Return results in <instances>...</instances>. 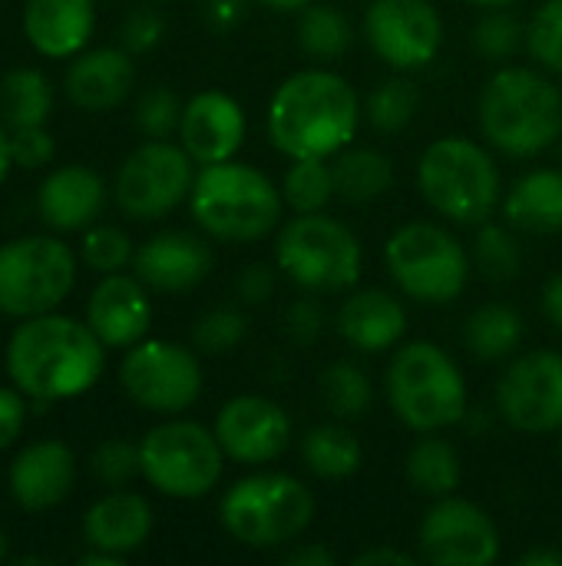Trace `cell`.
Here are the masks:
<instances>
[{"label": "cell", "instance_id": "obj_1", "mask_svg": "<svg viewBox=\"0 0 562 566\" xmlns=\"http://www.w3.org/2000/svg\"><path fill=\"white\" fill-rule=\"evenodd\" d=\"M7 378L40 405L86 395L106 368V345L96 332L70 315L46 312L20 318L3 352Z\"/></svg>", "mask_w": 562, "mask_h": 566}, {"label": "cell", "instance_id": "obj_2", "mask_svg": "<svg viewBox=\"0 0 562 566\" xmlns=\"http://www.w3.org/2000/svg\"><path fill=\"white\" fill-rule=\"evenodd\" d=\"M364 103L348 76L321 66L285 76L268 99V139L288 159H331L358 133Z\"/></svg>", "mask_w": 562, "mask_h": 566}, {"label": "cell", "instance_id": "obj_3", "mask_svg": "<svg viewBox=\"0 0 562 566\" xmlns=\"http://www.w3.org/2000/svg\"><path fill=\"white\" fill-rule=\"evenodd\" d=\"M477 119L484 139L513 156L547 153L562 136V90L533 66H500L480 90Z\"/></svg>", "mask_w": 562, "mask_h": 566}, {"label": "cell", "instance_id": "obj_4", "mask_svg": "<svg viewBox=\"0 0 562 566\" xmlns=\"http://www.w3.org/2000/svg\"><path fill=\"white\" fill-rule=\"evenodd\" d=\"M192 222L219 242H258L282 222L285 199L262 169L248 163H212L195 172L189 192Z\"/></svg>", "mask_w": 562, "mask_h": 566}, {"label": "cell", "instance_id": "obj_5", "mask_svg": "<svg viewBox=\"0 0 562 566\" xmlns=\"http://www.w3.org/2000/svg\"><path fill=\"white\" fill-rule=\"evenodd\" d=\"M384 395L394 418L417 431L437 434L470 415V395L460 365L434 342H407L394 348L384 371Z\"/></svg>", "mask_w": 562, "mask_h": 566}, {"label": "cell", "instance_id": "obj_6", "mask_svg": "<svg viewBox=\"0 0 562 566\" xmlns=\"http://www.w3.org/2000/svg\"><path fill=\"white\" fill-rule=\"evenodd\" d=\"M417 189L447 222L480 226L503 202V176L487 146L470 136H441L417 159Z\"/></svg>", "mask_w": 562, "mask_h": 566}, {"label": "cell", "instance_id": "obj_7", "mask_svg": "<svg viewBox=\"0 0 562 566\" xmlns=\"http://www.w3.org/2000/svg\"><path fill=\"white\" fill-rule=\"evenodd\" d=\"M219 521L235 544L248 551H278L311 527L315 494L295 474L255 471L222 494Z\"/></svg>", "mask_w": 562, "mask_h": 566}, {"label": "cell", "instance_id": "obj_8", "mask_svg": "<svg viewBox=\"0 0 562 566\" xmlns=\"http://www.w3.org/2000/svg\"><path fill=\"white\" fill-rule=\"evenodd\" d=\"M278 272L311 295H335L358 285L364 249L351 226L328 212H305L275 235Z\"/></svg>", "mask_w": 562, "mask_h": 566}, {"label": "cell", "instance_id": "obj_9", "mask_svg": "<svg viewBox=\"0 0 562 566\" xmlns=\"http://www.w3.org/2000/svg\"><path fill=\"white\" fill-rule=\"evenodd\" d=\"M384 265L391 282L421 305L454 302L470 279V252L464 242L437 222H404L384 242Z\"/></svg>", "mask_w": 562, "mask_h": 566}, {"label": "cell", "instance_id": "obj_10", "mask_svg": "<svg viewBox=\"0 0 562 566\" xmlns=\"http://www.w3.org/2000/svg\"><path fill=\"white\" fill-rule=\"evenodd\" d=\"M142 481L172 501H199L212 494L225 471V451L212 428L169 418L139 441Z\"/></svg>", "mask_w": 562, "mask_h": 566}, {"label": "cell", "instance_id": "obj_11", "mask_svg": "<svg viewBox=\"0 0 562 566\" xmlns=\"http://www.w3.org/2000/svg\"><path fill=\"white\" fill-rule=\"evenodd\" d=\"M76 285V255L56 235H20L0 245V312L33 318L56 312Z\"/></svg>", "mask_w": 562, "mask_h": 566}, {"label": "cell", "instance_id": "obj_12", "mask_svg": "<svg viewBox=\"0 0 562 566\" xmlns=\"http://www.w3.org/2000/svg\"><path fill=\"white\" fill-rule=\"evenodd\" d=\"M195 172V159L182 149V143L146 139L119 163L113 199L129 219L156 222L189 199Z\"/></svg>", "mask_w": 562, "mask_h": 566}, {"label": "cell", "instance_id": "obj_13", "mask_svg": "<svg viewBox=\"0 0 562 566\" xmlns=\"http://www.w3.org/2000/svg\"><path fill=\"white\" fill-rule=\"evenodd\" d=\"M119 385L126 398L142 411L176 418L199 401L202 365L199 355L185 345L166 338H142L126 348V358L119 365Z\"/></svg>", "mask_w": 562, "mask_h": 566}, {"label": "cell", "instance_id": "obj_14", "mask_svg": "<svg viewBox=\"0 0 562 566\" xmlns=\"http://www.w3.org/2000/svg\"><path fill=\"white\" fill-rule=\"evenodd\" d=\"M361 33L374 56L394 73L431 66L444 46V20L431 0H371Z\"/></svg>", "mask_w": 562, "mask_h": 566}, {"label": "cell", "instance_id": "obj_15", "mask_svg": "<svg viewBox=\"0 0 562 566\" xmlns=\"http://www.w3.org/2000/svg\"><path fill=\"white\" fill-rule=\"evenodd\" d=\"M500 418L520 434L562 431V355L537 348L510 358L494 391Z\"/></svg>", "mask_w": 562, "mask_h": 566}, {"label": "cell", "instance_id": "obj_16", "mask_svg": "<svg viewBox=\"0 0 562 566\" xmlns=\"http://www.w3.org/2000/svg\"><path fill=\"white\" fill-rule=\"evenodd\" d=\"M417 554L437 566H490L500 560V531L480 504L450 494L424 514Z\"/></svg>", "mask_w": 562, "mask_h": 566}, {"label": "cell", "instance_id": "obj_17", "mask_svg": "<svg viewBox=\"0 0 562 566\" xmlns=\"http://www.w3.org/2000/svg\"><path fill=\"white\" fill-rule=\"evenodd\" d=\"M215 438L229 461L242 468H262L278 461L291 448L288 411L265 395H235L215 415Z\"/></svg>", "mask_w": 562, "mask_h": 566}, {"label": "cell", "instance_id": "obj_18", "mask_svg": "<svg viewBox=\"0 0 562 566\" xmlns=\"http://www.w3.org/2000/svg\"><path fill=\"white\" fill-rule=\"evenodd\" d=\"M212 265H215V252H212L209 239L185 232V229L156 232L132 255L136 279L146 289L166 292V295L192 292L195 285H202L209 279Z\"/></svg>", "mask_w": 562, "mask_h": 566}, {"label": "cell", "instance_id": "obj_19", "mask_svg": "<svg viewBox=\"0 0 562 566\" xmlns=\"http://www.w3.org/2000/svg\"><path fill=\"white\" fill-rule=\"evenodd\" d=\"M245 109L225 90H202L182 106L179 143L195 166L235 159L245 143Z\"/></svg>", "mask_w": 562, "mask_h": 566}, {"label": "cell", "instance_id": "obj_20", "mask_svg": "<svg viewBox=\"0 0 562 566\" xmlns=\"http://www.w3.org/2000/svg\"><path fill=\"white\" fill-rule=\"evenodd\" d=\"M76 481V458L63 441L26 444L7 471V491L17 507L43 514L60 507Z\"/></svg>", "mask_w": 562, "mask_h": 566}, {"label": "cell", "instance_id": "obj_21", "mask_svg": "<svg viewBox=\"0 0 562 566\" xmlns=\"http://www.w3.org/2000/svg\"><path fill=\"white\" fill-rule=\"evenodd\" d=\"M86 325L106 348H132L152 325V302L136 275H103L86 302Z\"/></svg>", "mask_w": 562, "mask_h": 566}, {"label": "cell", "instance_id": "obj_22", "mask_svg": "<svg viewBox=\"0 0 562 566\" xmlns=\"http://www.w3.org/2000/svg\"><path fill=\"white\" fill-rule=\"evenodd\" d=\"M132 86H136V63L132 53L123 46H96L76 53L63 76L66 99L86 113L116 109L132 93Z\"/></svg>", "mask_w": 562, "mask_h": 566}, {"label": "cell", "instance_id": "obj_23", "mask_svg": "<svg viewBox=\"0 0 562 566\" xmlns=\"http://www.w3.org/2000/svg\"><path fill=\"white\" fill-rule=\"evenodd\" d=\"M103 206H106V186L83 163L53 169L36 189V212L53 232L89 229L103 212Z\"/></svg>", "mask_w": 562, "mask_h": 566}, {"label": "cell", "instance_id": "obj_24", "mask_svg": "<svg viewBox=\"0 0 562 566\" xmlns=\"http://www.w3.org/2000/svg\"><path fill=\"white\" fill-rule=\"evenodd\" d=\"M335 328L358 352H391L407 332V308L397 295L384 289H358L341 302Z\"/></svg>", "mask_w": 562, "mask_h": 566}, {"label": "cell", "instance_id": "obj_25", "mask_svg": "<svg viewBox=\"0 0 562 566\" xmlns=\"http://www.w3.org/2000/svg\"><path fill=\"white\" fill-rule=\"evenodd\" d=\"M96 30L93 0H26L23 33L40 56L70 60L83 53Z\"/></svg>", "mask_w": 562, "mask_h": 566}, {"label": "cell", "instance_id": "obj_26", "mask_svg": "<svg viewBox=\"0 0 562 566\" xmlns=\"http://www.w3.org/2000/svg\"><path fill=\"white\" fill-rule=\"evenodd\" d=\"M152 524L156 521H152L149 501L142 494L116 488L86 511L83 541H86V547H96V551H106L116 557H129L149 541Z\"/></svg>", "mask_w": 562, "mask_h": 566}, {"label": "cell", "instance_id": "obj_27", "mask_svg": "<svg viewBox=\"0 0 562 566\" xmlns=\"http://www.w3.org/2000/svg\"><path fill=\"white\" fill-rule=\"evenodd\" d=\"M503 219L517 232L556 235L562 232V169H530L523 172L500 202Z\"/></svg>", "mask_w": 562, "mask_h": 566}, {"label": "cell", "instance_id": "obj_28", "mask_svg": "<svg viewBox=\"0 0 562 566\" xmlns=\"http://www.w3.org/2000/svg\"><path fill=\"white\" fill-rule=\"evenodd\" d=\"M523 335H527L523 315L507 302L480 305L464 322V348L484 365L513 358L523 345Z\"/></svg>", "mask_w": 562, "mask_h": 566}, {"label": "cell", "instance_id": "obj_29", "mask_svg": "<svg viewBox=\"0 0 562 566\" xmlns=\"http://www.w3.org/2000/svg\"><path fill=\"white\" fill-rule=\"evenodd\" d=\"M460 474H464L460 454H457V448H454L447 438L421 434V441L407 451L404 478H407L411 491L421 494V497L441 501V497L457 494Z\"/></svg>", "mask_w": 562, "mask_h": 566}, {"label": "cell", "instance_id": "obj_30", "mask_svg": "<svg viewBox=\"0 0 562 566\" xmlns=\"http://www.w3.org/2000/svg\"><path fill=\"white\" fill-rule=\"evenodd\" d=\"M331 169H335L338 199L351 206L374 202L394 186V163L371 146H354V149L344 146L338 156H331Z\"/></svg>", "mask_w": 562, "mask_h": 566}, {"label": "cell", "instance_id": "obj_31", "mask_svg": "<svg viewBox=\"0 0 562 566\" xmlns=\"http://www.w3.org/2000/svg\"><path fill=\"white\" fill-rule=\"evenodd\" d=\"M301 464L318 481H348L361 471V441L344 424H315L301 434Z\"/></svg>", "mask_w": 562, "mask_h": 566}, {"label": "cell", "instance_id": "obj_32", "mask_svg": "<svg viewBox=\"0 0 562 566\" xmlns=\"http://www.w3.org/2000/svg\"><path fill=\"white\" fill-rule=\"evenodd\" d=\"M53 109L50 80L33 66H17L0 76V123L7 129L46 126Z\"/></svg>", "mask_w": 562, "mask_h": 566}, {"label": "cell", "instance_id": "obj_33", "mask_svg": "<svg viewBox=\"0 0 562 566\" xmlns=\"http://www.w3.org/2000/svg\"><path fill=\"white\" fill-rule=\"evenodd\" d=\"M354 27L341 7L331 3H311L298 13V46L311 60H338L351 50Z\"/></svg>", "mask_w": 562, "mask_h": 566}, {"label": "cell", "instance_id": "obj_34", "mask_svg": "<svg viewBox=\"0 0 562 566\" xmlns=\"http://www.w3.org/2000/svg\"><path fill=\"white\" fill-rule=\"evenodd\" d=\"M517 229L507 222H480L477 226V235H474V245H470V262L474 269L487 279V282H513L523 269V249L513 235Z\"/></svg>", "mask_w": 562, "mask_h": 566}, {"label": "cell", "instance_id": "obj_35", "mask_svg": "<svg viewBox=\"0 0 562 566\" xmlns=\"http://www.w3.org/2000/svg\"><path fill=\"white\" fill-rule=\"evenodd\" d=\"M282 199L295 216L325 212L335 199V169L328 159H291L282 179Z\"/></svg>", "mask_w": 562, "mask_h": 566}, {"label": "cell", "instance_id": "obj_36", "mask_svg": "<svg viewBox=\"0 0 562 566\" xmlns=\"http://www.w3.org/2000/svg\"><path fill=\"white\" fill-rule=\"evenodd\" d=\"M417 109H421V90L407 73L388 76L364 99V119L371 123V129L388 133V136L407 129L414 123Z\"/></svg>", "mask_w": 562, "mask_h": 566}, {"label": "cell", "instance_id": "obj_37", "mask_svg": "<svg viewBox=\"0 0 562 566\" xmlns=\"http://www.w3.org/2000/svg\"><path fill=\"white\" fill-rule=\"evenodd\" d=\"M321 398L328 405V411L341 421H354L361 415H368V408L374 405V385L368 378V371L354 361H331L321 378H318Z\"/></svg>", "mask_w": 562, "mask_h": 566}, {"label": "cell", "instance_id": "obj_38", "mask_svg": "<svg viewBox=\"0 0 562 566\" xmlns=\"http://www.w3.org/2000/svg\"><path fill=\"white\" fill-rule=\"evenodd\" d=\"M470 43H474V50H477L484 60L503 63V60L517 56V53L527 46V27H523V23L517 20V13H510L507 7H494L490 13H484V17L474 23Z\"/></svg>", "mask_w": 562, "mask_h": 566}, {"label": "cell", "instance_id": "obj_39", "mask_svg": "<svg viewBox=\"0 0 562 566\" xmlns=\"http://www.w3.org/2000/svg\"><path fill=\"white\" fill-rule=\"evenodd\" d=\"M245 335H248V318L242 308H232V305L209 308L192 325V345L202 355H225V352L238 348L245 342Z\"/></svg>", "mask_w": 562, "mask_h": 566}, {"label": "cell", "instance_id": "obj_40", "mask_svg": "<svg viewBox=\"0 0 562 566\" xmlns=\"http://www.w3.org/2000/svg\"><path fill=\"white\" fill-rule=\"evenodd\" d=\"M79 255L86 262V269L99 272V275H113V272H123L136 249H132V239L116 229V226H89L83 229V242H79Z\"/></svg>", "mask_w": 562, "mask_h": 566}, {"label": "cell", "instance_id": "obj_41", "mask_svg": "<svg viewBox=\"0 0 562 566\" xmlns=\"http://www.w3.org/2000/svg\"><path fill=\"white\" fill-rule=\"evenodd\" d=\"M527 53L547 70L562 73V0H543L527 23Z\"/></svg>", "mask_w": 562, "mask_h": 566}, {"label": "cell", "instance_id": "obj_42", "mask_svg": "<svg viewBox=\"0 0 562 566\" xmlns=\"http://www.w3.org/2000/svg\"><path fill=\"white\" fill-rule=\"evenodd\" d=\"M182 106L176 90L169 86H149L139 93L136 99V126L146 139H169L172 133H179L182 123Z\"/></svg>", "mask_w": 562, "mask_h": 566}, {"label": "cell", "instance_id": "obj_43", "mask_svg": "<svg viewBox=\"0 0 562 566\" xmlns=\"http://www.w3.org/2000/svg\"><path fill=\"white\" fill-rule=\"evenodd\" d=\"M89 471L99 484H106L109 491L132 484L136 478H142V458H139V444L129 441H103L93 454H89Z\"/></svg>", "mask_w": 562, "mask_h": 566}, {"label": "cell", "instance_id": "obj_44", "mask_svg": "<svg viewBox=\"0 0 562 566\" xmlns=\"http://www.w3.org/2000/svg\"><path fill=\"white\" fill-rule=\"evenodd\" d=\"M162 36H166V20L152 7H139L119 23V46L129 50L132 56L156 50L162 43Z\"/></svg>", "mask_w": 562, "mask_h": 566}, {"label": "cell", "instance_id": "obj_45", "mask_svg": "<svg viewBox=\"0 0 562 566\" xmlns=\"http://www.w3.org/2000/svg\"><path fill=\"white\" fill-rule=\"evenodd\" d=\"M10 133V156L13 166L20 169H43L53 163L56 143L46 133V126H20V129H7Z\"/></svg>", "mask_w": 562, "mask_h": 566}, {"label": "cell", "instance_id": "obj_46", "mask_svg": "<svg viewBox=\"0 0 562 566\" xmlns=\"http://www.w3.org/2000/svg\"><path fill=\"white\" fill-rule=\"evenodd\" d=\"M285 335L295 342V345H315L321 335H325V308L321 302L308 292L305 298L291 302L285 308Z\"/></svg>", "mask_w": 562, "mask_h": 566}, {"label": "cell", "instance_id": "obj_47", "mask_svg": "<svg viewBox=\"0 0 562 566\" xmlns=\"http://www.w3.org/2000/svg\"><path fill=\"white\" fill-rule=\"evenodd\" d=\"M232 292H235V298H238L245 308H258V305H265V302L275 295V269H268L265 262L242 265V269L235 272Z\"/></svg>", "mask_w": 562, "mask_h": 566}, {"label": "cell", "instance_id": "obj_48", "mask_svg": "<svg viewBox=\"0 0 562 566\" xmlns=\"http://www.w3.org/2000/svg\"><path fill=\"white\" fill-rule=\"evenodd\" d=\"M23 398H26L23 391L0 385V451H7L10 444H17V438L23 431V421H26Z\"/></svg>", "mask_w": 562, "mask_h": 566}, {"label": "cell", "instance_id": "obj_49", "mask_svg": "<svg viewBox=\"0 0 562 566\" xmlns=\"http://www.w3.org/2000/svg\"><path fill=\"white\" fill-rule=\"evenodd\" d=\"M202 17L212 30H235L248 17V0H202Z\"/></svg>", "mask_w": 562, "mask_h": 566}, {"label": "cell", "instance_id": "obj_50", "mask_svg": "<svg viewBox=\"0 0 562 566\" xmlns=\"http://www.w3.org/2000/svg\"><path fill=\"white\" fill-rule=\"evenodd\" d=\"M421 564V554H407L401 547H368L354 557V566H417Z\"/></svg>", "mask_w": 562, "mask_h": 566}, {"label": "cell", "instance_id": "obj_51", "mask_svg": "<svg viewBox=\"0 0 562 566\" xmlns=\"http://www.w3.org/2000/svg\"><path fill=\"white\" fill-rule=\"evenodd\" d=\"M285 564L288 566H335L338 557L335 551H328L325 544H298L285 554Z\"/></svg>", "mask_w": 562, "mask_h": 566}, {"label": "cell", "instance_id": "obj_52", "mask_svg": "<svg viewBox=\"0 0 562 566\" xmlns=\"http://www.w3.org/2000/svg\"><path fill=\"white\" fill-rule=\"evenodd\" d=\"M540 305H543V315L547 322L562 332V272H556L547 285H543V295H540Z\"/></svg>", "mask_w": 562, "mask_h": 566}, {"label": "cell", "instance_id": "obj_53", "mask_svg": "<svg viewBox=\"0 0 562 566\" xmlns=\"http://www.w3.org/2000/svg\"><path fill=\"white\" fill-rule=\"evenodd\" d=\"M520 566H562L560 547H537L520 557Z\"/></svg>", "mask_w": 562, "mask_h": 566}, {"label": "cell", "instance_id": "obj_54", "mask_svg": "<svg viewBox=\"0 0 562 566\" xmlns=\"http://www.w3.org/2000/svg\"><path fill=\"white\" fill-rule=\"evenodd\" d=\"M126 557H116V554H106V551H96L89 547L83 557H79V566H123Z\"/></svg>", "mask_w": 562, "mask_h": 566}, {"label": "cell", "instance_id": "obj_55", "mask_svg": "<svg viewBox=\"0 0 562 566\" xmlns=\"http://www.w3.org/2000/svg\"><path fill=\"white\" fill-rule=\"evenodd\" d=\"M262 7L275 10V13H301L305 7L318 3V0H258Z\"/></svg>", "mask_w": 562, "mask_h": 566}, {"label": "cell", "instance_id": "obj_56", "mask_svg": "<svg viewBox=\"0 0 562 566\" xmlns=\"http://www.w3.org/2000/svg\"><path fill=\"white\" fill-rule=\"evenodd\" d=\"M10 166H13V156H10V133H7V126L0 123V186H3L7 176H10Z\"/></svg>", "mask_w": 562, "mask_h": 566}, {"label": "cell", "instance_id": "obj_57", "mask_svg": "<svg viewBox=\"0 0 562 566\" xmlns=\"http://www.w3.org/2000/svg\"><path fill=\"white\" fill-rule=\"evenodd\" d=\"M467 3L484 7V10H494V7H510V3H517V0H467Z\"/></svg>", "mask_w": 562, "mask_h": 566}, {"label": "cell", "instance_id": "obj_58", "mask_svg": "<svg viewBox=\"0 0 562 566\" xmlns=\"http://www.w3.org/2000/svg\"><path fill=\"white\" fill-rule=\"evenodd\" d=\"M7 560V534L0 531V564Z\"/></svg>", "mask_w": 562, "mask_h": 566}, {"label": "cell", "instance_id": "obj_59", "mask_svg": "<svg viewBox=\"0 0 562 566\" xmlns=\"http://www.w3.org/2000/svg\"><path fill=\"white\" fill-rule=\"evenodd\" d=\"M560 461H562V431H560Z\"/></svg>", "mask_w": 562, "mask_h": 566}]
</instances>
